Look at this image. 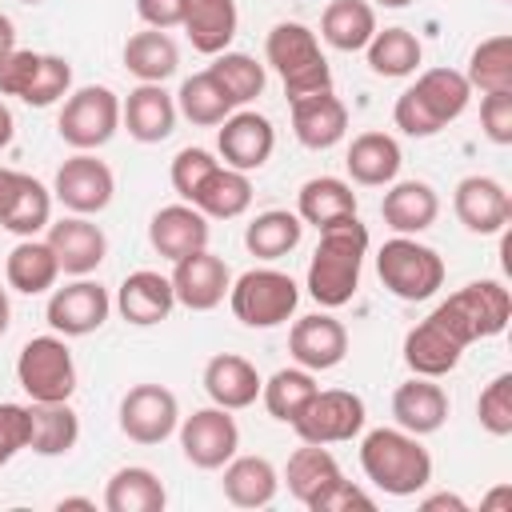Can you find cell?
I'll return each instance as SVG.
<instances>
[{
    "label": "cell",
    "instance_id": "d6986e66",
    "mask_svg": "<svg viewBox=\"0 0 512 512\" xmlns=\"http://www.w3.org/2000/svg\"><path fill=\"white\" fill-rule=\"evenodd\" d=\"M288 352L300 368L308 372H328L348 356V332L336 316L316 312V316H300L288 332Z\"/></svg>",
    "mask_w": 512,
    "mask_h": 512
},
{
    "label": "cell",
    "instance_id": "94428289",
    "mask_svg": "<svg viewBox=\"0 0 512 512\" xmlns=\"http://www.w3.org/2000/svg\"><path fill=\"white\" fill-rule=\"evenodd\" d=\"M376 4H384V8H404V4H412V0H376Z\"/></svg>",
    "mask_w": 512,
    "mask_h": 512
},
{
    "label": "cell",
    "instance_id": "7a4b0ae2",
    "mask_svg": "<svg viewBox=\"0 0 512 512\" xmlns=\"http://www.w3.org/2000/svg\"><path fill=\"white\" fill-rule=\"evenodd\" d=\"M368 256V228L348 216L320 228V244L308 264V296L324 308H340L360 288V268Z\"/></svg>",
    "mask_w": 512,
    "mask_h": 512
},
{
    "label": "cell",
    "instance_id": "bcb514c9",
    "mask_svg": "<svg viewBox=\"0 0 512 512\" xmlns=\"http://www.w3.org/2000/svg\"><path fill=\"white\" fill-rule=\"evenodd\" d=\"M476 416H480V428L488 436H508L512 432V372L492 376V384L476 400Z\"/></svg>",
    "mask_w": 512,
    "mask_h": 512
},
{
    "label": "cell",
    "instance_id": "44dd1931",
    "mask_svg": "<svg viewBox=\"0 0 512 512\" xmlns=\"http://www.w3.org/2000/svg\"><path fill=\"white\" fill-rule=\"evenodd\" d=\"M48 248L60 260V272L68 276H88L104 264L108 256V236L88 220V216H64L56 224H48Z\"/></svg>",
    "mask_w": 512,
    "mask_h": 512
},
{
    "label": "cell",
    "instance_id": "9f6ffc18",
    "mask_svg": "<svg viewBox=\"0 0 512 512\" xmlns=\"http://www.w3.org/2000/svg\"><path fill=\"white\" fill-rule=\"evenodd\" d=\"M12 132H16V120H12V112L0 104V152L12 144Z\"/></svg>",
    "mask_w": 512,
    "mask_h": 512
},
{
    "label": "cell",
    "instance_id": "7dc6e473",
    "mask_svg": "<svg viewBox=\"0 0 512 512\" xmlns=\"http://www.w3.org/2000/svg\"><path fill=\"white\" fill-rule=\"evenodd\" d=\"M216 164H220V160H216L208 148H180L176 160H172V188H176L184 200H192V192L204 184V176H208Z\"/></svg>",
    "mask_w": 512,
    "mask_h": 512
},
{
    "label": "cell",
    "instance_id": "f5cc1de1",
    "mask_svg": "<svg viewBox=\"0 0 512 512\" xmlns=\"http://www.w3.org/2000/svg\"><path fill=\"white\" fill-rule=\"evenodd\" d=\"M20 184H24V172H16V168H0V220H4V212L12 208Z\"/></svg>",
    "mask_w": 512,
    "mask_h": 512
},
{
    "label": "cell",
    "instance_id": "cb8c5ba5",
    "mask_svg": "<svg viewBox=\"0 0 512 512\" xmlns=\"http://www.w3.org/2000/svg\"><path fill=\"white\" fill-rule=\"evenodd\" d=\"M116 308L128 324H160L168 320V312L176 308V292H172V280L152 272V268H140V272H128L120 292H116Z\"/></svg>",
    "mask_w": 512,
    "mask_h": 512
},
{
    "label": "cell",
    "instance_id": "8d00e7d4",
    "mask_svg": "<svg viewBox=\"0 0 512 512\" xmlns=\"http://www.w3.org/2000/svg\"><path fill=\"white\" fill-rule=\"evenodd\" d=\"M320 36L340 52H360L376 36V12L368 0H332L320 16Z\"/></svg>",
    "mask_w": 512,
    "mask_h": 512
},
{
    "label": "cell",
    "instance_id": "1f68e13d",
    "mask_svg": "<svg viewBox=\"0 0 512 512\" xmlns=\"http://www.w3.org/2000/svg\"><path fill=\"white\" fill-rule=\"evenodd\" d=\"M296 216L312 228H328L336 220L356 216V192L340 176H312L296 196Z\"/></svg>",
    "mask_w": 512,
    "mask_h": 512
},
{
    "label": "cell",
    "instance_id": "ab89813d",
    "mask_svg": "<svg viewBox=\"0 0 512 512\" xmlns=\"http://www.w3.org/2000/svg\"><path fill=\"white\" fill-rule=\"evenodd\" d=\"M364 52H368V68L376 76H388V80L412 76L416 64H420V56H424L420 40L408 28H384V32L376 28V36L364 44Z\"/></svg>",
    "mask_w": 512,
    "mask_h": 512
},
{
    "label": "cell",
    "instance_id": "681fc988",
    "mask_svg": "<svg viewBox=\"0 0 512 512\" xmlns=\"http://www.w3.org/2000/svg\"><path fill=\"white\" fill-rule=\"evenodd\" d=\"M480 128L492 144H512V92H484Z\"/></svg>",
    "mask_w": 512,
    "mask_h": 512
},
{
    "label": "cell",
    "instance_id": "4dcf8cb0",
    "mask_svg": "<svg viewBox=\"0 0 512 512\" xmlns=\"http://www.w3.org/2000/svg\"><path fill=\"white\" fill-rule=\"evenodd\" d=\"M188 204L200 208V212L212 216V220H236V216H244L248 204H252V180H248V172H236V168H228V164H216V168L204 176V184L192 192Z\"/></svg>",
    "mask_w": 512,
    "mask_h": 512
},
{
    "label": "cell",
    "instance_id": "91938a15",
    "mask_svg": "<svg viewBox=\"0 0 512 512\" xmlns=\"http://www.w3.org/2000/svg\"><path fill=\"white\" fill-rule=\"evenodd\" d=\"M8 320H12V308H8V292L0 288V336L8 332Z\"/></svg>",
    "mask_w": 512,
    "mask_h": 512
},
{
    "label": "cell",
    "instance_id": "3957f363",
    "mask_svg": "<svg viewBox=\"0 0 512 512\" xmlns=\"http://www.w3.org/2000/svg\"><path fill=\"white\" fill-rule=\"evenodd\" d=\"M472 100V84L456 68H428L416 76L412 88L396 96L392 120L404 136H436L448 128Z\"/></svg>",
    "mask_w": 512,
    "mask_h": 512
},
{
    "label": "cell",
    "instance_id": "4316f807",
    "mask_svg": "<svg viewBox=\"0 0 512 512\" xmlns=\"http://www.w3.org/2000/svg\"><path fill=\"white\" fill-rule=\"evenodd\" d=\"M260 384H264V380H260L256 364H248V360L236 356V352H220V356H212V360L204 364V392L212 396V404H220V408H228V412L256 404Z\"/></svg>",
    "mask_w": 512,
    "mask_h": 512
},
{
    "label": "cell",
    "instance_id": "9c48e42d",
    "mask_svg": "<svg viewBox=\"0 0 512 512\" xmlns=\"http://www.w3.org/2000/svg\"><path fill=\"white\" fill-rule=\"evenodd\" d=\"M60 140L72 144L76 152H92L100 144H108L120 128V96L108 84H84L76 88L64 108H60Z\"/></svg>",
    "mask_w": 512,
    "mask_h": 512
},
{
    "label": "cell",
    "instance_id": "9a60e30c",
    "mask_svg": "<svg viewBox=\"0 0 512 512\" xmlns=\"http://www.w3.org/2000/svg\"><path fill=\"white\" fill-rule=\"evenodd\" d=\"M168 280H172L176 304H184V308H192V312H208V308H216V304L228 296V288H232V272H228V264H224L220 256H212L208 248L180 256Z\"/></svg>",
    "mask_w": 512,
    "mask_h": 512
},
{
    "label": "cell",
    "instance_id": "b9f144b4",
    "mask_svg": "<svg viewBox=\"0 0 512 512\" xmlns=\"http://www.w3.org/2000/svg\"><path fill=\"white\" fill-rule=\"evenodd\" d=\"M464 80L480 92H512V36H488L472 48Z\"/></svg>",
    "mask_w": 512,
    "mask_h": 512
},
{
    "label": "cell",
    "instance_id": "5b68a950",
    "mask_svg": "<svg viewBox=\"0 0 512 512\" xmlns=\"http://www.w3.org/2000/svg\"><path fill=\"white\" fill-rule=\"evenodd\" d=\"M264 56H268V64L276 68V76H280L288 100L332 88V68H328V60H324L320 44H316V32L304 28V24H296V20H280V24L268 32Z\"/></svg>",
    "mask_w": 512,
    "mask_h": 512
},
{
    "label": "cell",
    "instance_id": "ffe728a7",
    "mask_svg": "<svg viewBox=\"0 0 512 512\" xmlns=\"http://www.w3.org/2000/svg\"><path fill=\"white\" fill-rule=\"evenodd\" d=\"M288 104H292V132H296V140L304 148L324 152V148H332V144L344 140V132H348V108H344V100L332 88L296 96Z\"/></svg>",
    "mask_w": 512,
    "mask_h": 512
},
{
    "label": "cell",
    "instance_id": "83f0119b",
    "mask_svg": "<svg viewBox=\"0 0 512 512\" xmlns=\"http://www.w3.org/2000/svg\"><path fill=\"white\" fill-rule=\"evenodd\" d=\"M236 0H184V32L192 40L196 52L204 56H220L228 52L232 36H236Z\"/></svg>",
    "mask_w": 512,
    "mask_h": 512
},
{
    "label": "cell",
    "instance_id": "c3c4849f",
    "mask_svg": "<svg viewBox=\"0 0 512 512\" xmlns=\"http://www.w3.org/2000/svg\"><path fill=\"white\" fill-rule=\"evenodd\" d=\"M28 436H32L28 404H0V464H8L16 452H24Z\"/></svg>",
    "mask_w": 512,
    "mask_h": 512
},
{
    "label": "cell",
    "instance_id": "ac0fdd59",
    "mask_svg": "<svg viewBox=\"0 0 512 512\" xmlns=\"http://www.w3.org/2000/svg\"><path fill=\"white\" fill-rule=\"evenodd\" d=\"M108 312H112L108 288L96 280H76L48 296V324L60 336H88L108 320Z\"/></svg>",
    "mask_w": 512,
    "mask_h": 512
},
{
    "label": "cell",
    "instance_id": "603a6c76",
    "mask_svg": "<svg viewBox=\"0 0 512 512\" xmlns=\"http://www.w3.org/2000/svg\"><path fill=\"white\" fill-rule=\"evenodd\" d=\"M120 120H124V128H128L132 140L160 144L176 128V100L164 92V84H140L120 104Z\"/></svg>",
    "mask_w": 512,
    "mask_h": 512
},
{
    "label": "cell",
    "instance_id": "2e32d148",
    "mask_svg": "<svg viewBox=\"0 0 512 512\" xmlns=\"http://www.w3.org/2000/svg\"><path fill=\"white\" fill-rule=\"evenodd\" d=\"M216 148H220V156H224L228 168L256 172V168L268 164V156L276 148V128L260 112H232L228 120H220Z\"/></svg>",
    "mask_w": 512,
    "mask_h": 512
},
{
    "label": "cell",
    "instance_id": "277c9868",
    "mask_svg": "<svg viewBox=\"0 0 512 512\" xmlns=\"http://www.w3.org/2000/svg\"><path fill=\"white\" fill-rule=\"evenodd\" d=\"M364 476L388 496H416L432 480V456L420 436L404 428H376L360 444Z\"/></svg>",
    "mask_w": 512,
    "mask_h": 512
},
{
    "label": "cell",
    "instance_id": "30bf717a",
    "mask_svg": "<svg viewBox=\"0 0 512 512\" xmlns=\"http://www.w3.org/2000/svg\"><path fill=\"white\" fill-rule=\"evenodd\" d=\"M16 380L32 400H68L76 392V364L64 336H32L16 356Z\"/></svg>",
    "mask_w": 512,
    "mask_h": 512
},
{
    "label": "cell",
    "instance_id": "f907efd6",
    "mask_svg": "<svg viewBox=\"0 0 512 512\" xmlns=\"http://www.w3.org/2000/svg\"><path fill=\"white\" fill-rule=\"evenodd\" d=\"M308 508H312V512H352V508L372 512V508H376V500H372L364 488H356L352 480H344V476H340V480H332V484H328V488H324Z\"/></svg>",
    "mask_w": 512,
    "mask_h": 512
},
{
    "label": "cell",
    "instance_id": "74e56055",
    "mask_svg": "<svg viewBox=\"0 0 512 512\" xmlns=\"http://www.w3.org/2000/svg\"><path fill=\"white\" fill-rule=\"evenodd\" d=\"M284 480H288V492L308 508L332 480H340V464L324 444H304V448H296L288 456Z\"/></svg>",
    "mask_w": 512,
    "mask_h": 512
},
{
    "label": "cell",
    "instance_id": "7402d4cb",
    "mask_svg": "<svg viewBox=\"0 0 512 512\" xmlns=\"http://www.w3.org/2000/svg\"><path fill=\"white\" fill-rule=\"evenodd\" d=\"M148 240L164 260L176 264L180 256L208 248V216L200 208H192V204H168V208H160L152 216Z\"/></svg>",
    "mask_w": 512,
    "mask_h": 512
},
{
    "label": "cell",
    "instance_id": "6da1fadb",
    "mask_svg": "<svg viewBox=\"0 0 512 512\" xmlns=\"http://www.w3.org/2000/svg\"><path fill=\"white\" fill-rule=\"evenodd\" d=\"M512 316V296L500 280H472L456 288L444 304H436L408 336L404 364L412 376H444L460 364L464 348L484 336H500Z\"/></svg>",
    "mask_w": 512,
    "mask_h": 512
},
{
    "label": "cell",
    "instance_id": "f35d334b",
    "mask_svg": "<svg viewBox=\"0 0 512 512\" xmlns=\"http://www.w3.org/2000/svg\"><path fill=\"white\" fill-rule=\"evenodd\" d=\"M300 236H304V220H300L296 212L268 208V212H260V216L248 224L244 248H248L252 256H260V260H280V256H288V252L300 244Z\"/></svg>",
    "mask_w": 512,
    "mask_h": 512
},
{
    "label": "cell",
    "instance_id": "8992f818",
    "mask_svg": "<svg viewBox=\"0 0 512 512\" xmlns=\"http://www.w3.org/2000/svg\"><path fill=\"white\" fill-rule=\"evenodd\" d=\"M376 272L384 280V288L408 304L428 300L440 292L444 284V260L436 248L412 240V236H392L384 240V248L376 252Z\"/></svg>",
    "mask_w": 512,
    "mask_h": 512
},
{
    "label": "cell",
    "instance_id": "ee69618b",
    "mask_svg": "<svg viewBox=\"0 0 512 512\" xmlns=\"http://www.w3.org/2000/svg\"><path fill=\"white\" fill-rule=\"evenodd\" d=\"M208 72L216 76V84L224 88V96L240 108V104H248V100H256L260 92H264V64H256L248 52H220L212 64H208Z\"/></svg>",
    "mask_w": 512,
    "mask_h": 512
},
{
    "label": "cell",
    "instance_id": "db71d44e",
    "mask_svg": "<svg viewBox=\"0 0 512 512\" xmlns=\"http://www.w3.org/2000/svg\"><path fill=\"white\" fill-rule=\"evenodd\" d=\"M420 508H424V512H468V504H464L460 496H452V492L424 496V500H420Z\"/></svg>",
    "mask_w": 512,
    "mask_h": 512
},
{
    "label": "cell",
    "instance_id": "680465c9",
    "mask_svg": "<svg viewBox=\"0 0 512 512\" xmlns=\"http://www.w3.org/2000/svg\"><path fill=\"white\" fill-rule=\"evenodd\" d=\"M56 508H60V512H64V508H96V504H92V500H88V496H64V500H60V504H56Z\"/></svg>",
    "mask_w": 512,
    "mask_h": 512
},
{
    "label": "cell",
    "instance_id": "52a82bcc",
    "mask_svg": "<svg viewBox=\"0 0 512 512\" xmlns=\"http://www.w3.org/2000/svg\"><path fill=\"white\" fill-rule=\"evenodd\" d=\"M296 300H300L296 280L288 272H276V268H248L228 288V304H232L236 320L248 328L284 324L296 312Z\"/></svg>",
    "mask_w": 512,
    "mask_h": 512
},
{
    "label": "cell",
    "instance_id": "ba28073f",
    "mask_svg": "<svg viewBox=\"0 0 512 512\" xmlns=\"http://www.w3.org/2000/svg\"><path fill=\"white\" fill-rule=\"evenodd\" d=\"M72 88V64L52 52H8L0 60V96H16L32 108H48Z\"/></svg>",
    "mask_w": 512,
    "mask_h": 512
},
{
    "label": "cell",
    "instance_id": "6125c7cd",
    "mask_svg": "<svg viewBox=\"0 0 512 512\" xmlns=\"http://www.w3.org/2000/svg\"><path fill=\"white\" fill-rule=\"evenodd\" d=\"M20 4H44V0H20Z\"/></svg>",
    "mask_w": 512,
    "mask_h": 512
},
{
    "label": "cell",
    "instance_id": "8fae6325",
    "mask_svg": "<svg viewBox=\"0 0 512 512\" xmlns=\"http://www.w3.org/2000/svg\"><path fill=\"white\" fill-rule=\"evenodd\" d=\"M296 436L304 444H340V440H352L360 428H364V400L348 388H328L308 400V408L292 420Z\"/></svg>",
    "mask_w": 512,
    "mask_h": 512
},
{
    "label": "cell",
    "instance_id": "816d5d0a",
    "mask_svg": "<svg viewBox=\"0 0 512 512\" xmlns=\"http://www.w3.org/2000/svg\"><path fill=\"white\" fill-rule=\"evenodd\" d=\"M136 12H140V20H144L148 28L168 32V28L180 24V16H184V0H136Z\"/></svg>",
    "mask_w": 512,
    "mask_h": 512
},
{
    "label": "cell",
    "instance_id": "d4e9b609",
    "mask_svg": "<svg viewBox=\"0 0 512 512\" xmlns=\"http://www.w3.org/2000/svg\"><path fill=\"white\" fill-rule=\"evenodd\" d=\"M392 416L412 436L440 432L448 420V396L440 384H432V376H412L392 392Z\"/></svg>",
    "mask_w": 512,
    "mask_h": 512
},
{
    "label": "cell",
    "instance_id": "e0dca14e",
    "mask_svg": "<svg viewBox=\"0 0 512 512\" xmlns=\"http://www.w3.org/2000/svg\"><path fill=\"white\" fill-rule=\"evenodd\" d=\"M452 208H456V220L476 236L504 232V224L512 220V196L492 176H464L452 192Z\"/></svg>",
    "mask_w": 512,
    "mask_h": 512
},
{
    "label": "cell",
    "instance_id": "4fadbf2b",
    "mask_svg": "<svg viewBox=\"0 0 512 512\" xmlns=\"http://www.w3.org/2000/svg\"><path fill=\"white\" fill-rule=\"evenodd\" d=\"M52 192L56 200L76 212V216H92V212H104L112 204V192H116V176L104 160H96L92 152H76L68 156L60 168H56V180H52Z\"/></svg>",
    "mask_w": 512,
    "mask_h": 512
},
{
    "label": "cell",
    "instance_id": "5bb4252c",
    "mask_svg": "<svg viewBox=\"0 0 512 512\" xmlns=\"http://www.w3.org/2000/svg\"><path fill=\"white\" fill-rule=\"evenodd\" d=\"M180 424V404L164 384H136L120 400V432L132 444H164Z\"/></svg>",
    "mask_w": 512,
    "mask_h": 512
},
{
    "label": "cell",
    "instance_id": "d6a6232c",
    "mask_svg": "<svg viewBox=\"0 0 512 512\" xmlns=\"http://www.w3.org/2000/svg\"><path fill=\"white\" fill-rule=\"evenodd\" d=\"M224 496L228 504L236 508H264L276 500V488H280V476L272 468V460L264 456H232L224 464Z\"/></svg>",
    "mask_w": 512,
    "mask_h": 512
},
{
    "label": "cell",
    "instance_id": "60d3db41",
    "mask_svg": "<svg viewBox=\"0 0 512 512\" xmlns=\"http://www.w3.org/2000/svg\"><path fill=\"white\" fill-rule=\"evenodd\" d=\"M232 100L224 96V88L216 84V76L204 68V72H196V76H188L184 84H180V92H176V112H184L192 124H200V128H212V124H220V120H228L232 116Z\"/></svg>",
    "mask_w": 512,
    "mask_h": 512
},
{
    "label": "cell",
    "instance_id": "f6af8a7d",
    "mask_svg": "<svg viewBox=\"0 0 512 512\" xmlns=\"http://www.w3.org/2000/svg\"><path fill=\"white\" fill-rule=\"evenodd\" d=\"M48 224H52V192H48L36 176L24 172V184H20L16 200H12V208L4 212L0 228H8V232H16V236H36V232L48 228Z\"/></svg>",
    "mask_w": 512,
    "mask_h": 512
},
{
    "label": "cell",
    "instance_id": "f1b7e54d",
    "mask_svg": "<svg viewBox=\"0 0 512 512\" xmlns=\"http://www.w3.org/2000/svg\"><path fill=\"white\" fill-rule=\"evenodd\" d=\"M28 420H32L28 448L36 456H64L80 440V416L72 412L68 400H32Z\"/></svg>",
    "mask_w": 512,
    "mask_h": 512
},
{
    "label": "cell",
    "instance_id": "7c38bea8",
    "mask_svg": "<svg viewBox=\"0 0 512 512\" xmlns=\"http://www.w3.org/2000/svg\"><path fill=\"white\" fill-rule=\"evenodd\" d=\"M180 448H184V460L212 472V468H224L236 448H240V428L236 420L228 416V408L212 404V408H196L192 416H184L180 424Z\"/></svg>",
    "mask_w": 512,
    "mask_h": 512
},
{
    "label": "cell",
    "instance_id": "e575fe53",
    "mask_svg": "<svg viewBox=\"0 0 512 512\" xmlns=\"http://www.w3.org/2000/svg\"><path fill=\"white\" fill-rule=\"evenodd\" d=\"M180 64V48L168 32L160 28H148V32H136L128 36L124 44V68L140 80V84H164Z\"/></svg>",
    "mask_w": 512,
    "mask_h": 512
},
{
    "label": "cell",
    "instance_id": "484cf974",
    "mask_svg": "<svg viewBox=\"0 0 512 512\" xmlns=\"http://www.w3.org/2000/svg\"><path fill=\"white\" fill-rule=\"evenodd\" d=\"M380 216L384 224L396 232V236H412V232H424L436 224L440 216V196L432 184L424 180H400L384 192L380 200Z\"/></svg>",
    "mask_w": 512,
    "mask_h": 512
},
{
    "label": "cell",
    "instance_id": "d590c367",
    "mask_svg": "<svg viewBox=\"0 0 512 512\" xmlns=\"http://www.w3.org/2000/svg\"><path fill=\"white\" fill-rule=\"evenodd\" d=\"M4 276H8V284H12L16 292H24V296H40V292H48V288L56 284V276H60V260H56V252L48 248V240H32V236H24V240L8 252Z\"/></svg>",
    "mask_w": 512,
    "mask_h": 512
},
{
    "label": "cell",
    "instance_id": "f546056e",
    "mask_svg": "<svg viewBox=\"0 0 512 512\" xmlns=\"http://www.w3.org/2000/svg\"><path fill=\"white\" fill-rule=\"evenodd\" d=\"M400 144L388 136V132H360L344 156V168L356 184L364 188H380V184H392L396 172H400Z\"/></svg>",
    "mask_w": 512,
    "mask_h": 512
},
{
    "label": "cell",
    "instance_id": "7bdbcfd3",
    "mask_svg": "<svg viewBox=\"0 0 512 512\" xmlns=\"http://www.w3.org/2000/svg\"><path fill=\"white\" fill-rule=\"evenodd\" d=\"M260 396H264V408H268L276 420L292 424V420L308 408V400L316 396V380H312L308 368H280V372H272V376L260 384Z\"/></svg>",
    "mask_w": 512,
    "mask_h": 512
},
{
    "label": "cell",
    "instance_id": "6f0895ef",
    "mask_svg": "<svg viewBox=\"0 0 512 512\" xmlns=\"http://www.w3.org/2000/svg\"><path fill=\"white\" fill-rule=\"evenodd\" d=\"M484 508H512V488L504 484V488H496V492H488V500H484Z\"/></svg>",
    "mask_w": 512,
    "mask_h": 512
},
{
    "label": "cell",
    "instance_id": "11a10c76",
    "mask_svg": "<svg viewBox=\"0 0 512 512\" xmlns=\"http://www.w3.org/2000/svg\"><path fill=\"white\" fill-rule=\"evenodd\" d=\"M8 52H16V28H12V20L0 12V60H4Z\"/></svg>",
    "mask_w": 512,
    "mask_h": 512
},
{
    "label": "cell",
    "instance_id": "836d02e7",
    "mask_svg": "<svg viewBox=\"0 0 512 512\" xmlns=\"http://www.w3.org/2000/svg\"><path fill=\"white\" fill-rule=\"evenodd\" d=\"M164 504H168V492H164L160 476L152 468H140V464L112 472V480L104 488L108 512H164Z\"/></svg>",
    "mask_w": 512,
    "mask_h": 512
}]
</instances>
